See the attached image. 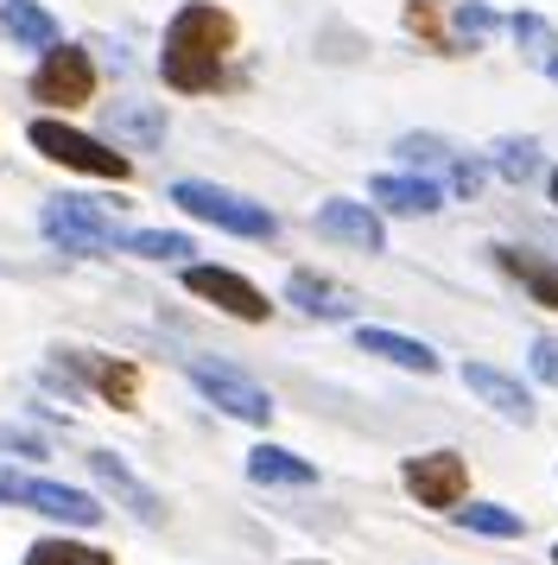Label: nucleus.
<instances>
[{"mask_svg":"<svg viewBox=\"0 0 558 565\" xmlns=\"http://www.w3.org/2000/svg\"><path fill=\"white\" fill-rule=\"evenodd\" d=\"M235 13L216 0H184L165 20V45H159V83L172 96H216L228 89V52H235Z\"/></svg>","mask_w":558,"mask_h":565,"instance_id":"f257e3e1","label":"nucleus"},{"mask_svg":"<svg viewBox=\"0 0 558 565\" xmlns=\"http://www.w3.org/2000/svg\"><path fill=\"white\" fill-rule=\"evenodd\" d=\"M25 147H32L39 159H51V166H71V172H83V179H108V184L133 179V159H127L121 147H108V140L71 128V121H57V115H39V121L25 128Z\"/></svg>","mask_w":558,"mask_h":565,"instance_id":"f03ea898","label":"nucleus"},{"mask_svg":"<svg viewBox=\"0 0 558 565\" xmlns=\"http://www.w3.org/2000/svg\"><path fill=\"white\" fill-rule=\"evenodd\" d=\"M184 216H197L210 230H228V235H248V242H273L279 235V216L267 204H254L242 191H228V184H210V179H172L165 191Z\"/></svg>","mask_w":558,"mask_h":565,"instance_id":"7ed1b4c3","label":"nucleus"},{"mask_svg":"<svg viewBox=\"0 0 558 565\" xmlns=\"http://www.w3.org/2000/svg\"><path fill=\"white\" fill-rule=\"evenodd\" d=\"M394 159H400L406 172H426V179H438L451 198H482L489 191V159H476V153H463L457 140H444V134H400L394 140Z\"/></svg>","mask_w":558,"mask_h":565,"instance_id":"20e7f679","label":"nucleus"},{"mask_svg":"<svg viewBox=\"0 0 558 565\" xmlns=\"http://www.w3.org/2000/svg\"><path fill=\"white\" fill-rule=\"evenodd\" d=\"M45 242H57L64 255H127V230L89 198H51L39 210Z\"/></svg>","mask_w":558,"mask_h":565,"instance_id":"39448f33","label":"nucleus"},{"mask_svg":"<svg viewBox=\"0 0 558 565\" xmlns=\"http://www.w3.org/2000/svg\"><path fill=\"white\" fill-rule=\"evenodd\" d=\"M0 502L13 509H32L45 521H64V527H96L101 521V502L89 489H71V483H51V477H25L13 463H0Z\"/></svg>","mask_w":558,"mask_h":565,"instance_id":"423d86ee","label":"nucleus"},{"mask_svg":"<svg viewBox=\"0 0 558 565\" xmlns=\"http://www.w3.org/2000/svg\"><path fill=\"white\" fill-rule=\"evenodd\" d=\"M184 375H191V387H197L216 413L242 419V426H273V394L260 382H248L242 369H228V362H216V356H191Z\"/></svg>","mask_w":558,"mask_h":565,"instance_id":"0eeeda50","label":"nucleus"},{"mask_svg":"<svg viewBox=\"0 0 558 565\" xmlns=\"http://www.w3.org/2000/svg\"><path fill=\"white\" fill-rule=\"evenodd\" d=\"M32 103L39 108H83L89 96H96V57L83 52V45H71V39H57L51 52H39V71H32Z\"/></svg>","mask_w":558,"mask_h":565,"instance_id":"6e6552de","label":"nucleus"},{"mask_svg":"<svg viewBox=\"0 0 558 565\" xmlns=\"http://www.w3.org/2000/svg\"><path fill=\"white\" fill-rule=\"evenodd\" d=\"M184 292H191V299H203V306H216L223 318H242V324H267V318H273V299H267L248 274H235V267L184 260Z\"/></svg>","mask_w":558,"mask_h":565,"instance_id":"1a4fd4ad","label":"nucleus"},{"mask_svg":"<svg viewBox=\"0 0 558 565\" xmlns=\"http://www.w3.org/2000/svg\"><path fill=\"white\" fill-rule=\"evenodd\" d=\"M400 483L419 509H457L470 495V463L457 458V451H412L400 463Z\"/></svg>","mask_w":558,"mask_h":565,"instance_id":"9d476101","label":"nucleus"},{"mask_svg":"<svg viewBox=\"0 0 558 565\" xmlns=\"http://www.w3.org/2000/svg\"><path fill=\"white\" fill-rule=\"evenodd\" d=\"M311 223H318L324 242H343V248H355V255H380V248H387L380 204H362V198H324Z\"/></svg>","mask_w":558,"mask_h":565,"instance_id":"9b49d317","label":"nucleus"},{"mask_svg":"<svg viewBox=\"0 0 558 565\" xmlns=\"http://www.w3.org/2000/svg\"><path fill=\"white\" fill-rule=\"evenodd\" d=\"M57 369H71L83 387H96L108 407L133 413L140 407V369L121 356H96V350H57Z\"/></svg>","mask_w":558,"mask_h":565,"instance_id":"f8f14e48","label":"nucleus"},{"mask_svg":"<svg viewBox=\"0 0 558 565\" xmlns=\"http://www.w3.org/2000/svg\"><path fill=\"white\" fill-rule=\"evenodd\" d=\"M489 260H495V274H507V280L527 292L533 306L558 311V260H552V255L521 248V242H495V248H489Z\"/></svg>","mask_w":558,"mask_h":565,"instance_id":"ddd939ff","label":"nucleus"},{"mask_svg":"<svg viewBox=\"0 0 558 565\" xmlns=\"http://www.w3.org/2000/svg\"><path fill=\"white\" fill-rule=\"evenodd\" d=\"M463 387H470V394H476L489 413H502L507 426H533V419H539L533 394L514 382L507 369H489V362H463Z\"/></svg>","mask_w":558,"mask_h":565,"instance_id":"4468645a","label":"nucleus"},{"mask_svg":"<svg viewBox=\"0 0 558 565\" xmlns=\"http://www.w3.org/2000/svg\"><path fill=\"white\" fill-rule=\"evenodd\" d=\"M368 198H375L387 216H431V210H444V184L426 179V172H375L368 179Z\"/></svg>","mask_w":558,"mask_h":565,"instance_id":"2eb2a0df","label":"nucleus"},{"mask_svg":"<svg viewBox=\"0 0 558 565\" xmlns=\"http://www.w3.org/2000/svg\"><path fill=\"white\" fill-rule=\"evenodd\" d=\"M83 458H89V477H96L101 489H115V495L127 502V514H133V521H147V527H159V521H165V502H159V495H152V489L140 483L121 458H115V451H83Z\"/></svg>","mask_w":558,"mask_h":565,"instance_id":"dca6fc26","label":"nucleus"},{"mask_svg":"<svg viewBox=\"0 0 558 565\" xmlns=\"http://www.w3.org/2000/svg\"><path fill=\"white\" fill-rule=\"evenodd\" d=\"M286 299H292V311H304V318H324V324H343V318H355V292L350 286L324 280V274H286Z\"/></svg>","mask_w":558,"mask_h":565,"instance_id":"f3484780","label":"nucleus"},{"mask_svg":"<svg viewBox=\"0 0 558 565\" xmlns=\"http://www.w3.org/2000/svg\"><path fill=\"white\" fill-rule=\"evenodd\" d=\"M355 350H368V356H380V362H400L412 375H438V369H444V356H438L431 343H419V337H406V331H380V324H362V331H355Z\"/></svg>","mask_w":558,"mask_h":565,"instance_id":"a211bd4d","label":"nucleus"},{"mask_svg":"<svg viewBox=\"0 0 558 565\" xmlns=\"http://www.w3.org/2000/svg\"><path fill=\"white\" fill-rule=\"evenodd\" d=\"M0 39L20 45V52H51L64 32L51 20V7H39V0H0Z\"/></svg>","mask_w":558,"mask_h":565,"instance_id":"6ab92c4d","label":"nucleus"},{"mask_svg":"<svg viewBox=\"0 0 558 565\" xmlns=\"http://www.w3.org/2000/svg\"><path fill=\"white\" fill-rule=\"evenodd\" d=\"M248 483H260V489H311L318 483V463H304L299 451H286V445H254L248 451Z\"/></svg>","mask_w":558,"mask_h":565,"instance_id":"aec40b11","label":"nucleus"},{"mask_svg":"<svg viewBox=\"0 0 558 565\" xmlns=\"http://www.w3.org/2000/svg\"><path fill=\"white\" fill-rule=\"evenodd\" d=\"M108 140H115V147H140V153L165 147V108H152V103H108Z\"/></svg>","mask_w":558,"mask_h":565,"instance_id":"412c9836","label":"nucleus"},{"mask_svg":"<svg viewBox=\"0 0 558 565\" xmlns=\"http://www.w3.org/2000/svg\"><path fill=\"white\" fill-rule=\"evenodd\" d=\"M489 166H495V179H507V184H533L546 172V153H539V140H527V134H502V140L489 147Z\"/></svg>","mask_w":558,"mask_h":565,"instance_id":"4be33fe9","label":"nucleus"},{"mask_svg":"<svg viewBox=\"0 0 558 565\" xmlns=\"http://www.w3.org/2000/svg\"><path fill=\"white\" fill-rule=\"evenodd\" d=\"M451 514H457V527L489 534V540H521V534H527V521H521L514 509H502V502H470V495H463Z\"/></svg>","mask_w":558,"mask_h":565,"instance_id":"5701e85b","label":"nucleus"},{"mask_svg":"<svg viewBox=\"0 0 558 565\" xmlns=\"http://www.w3.org/2000/svg\"><path fill=\"white\" fill-rule=\"evenodd\" d=\"M451 32H457V45H463V52H476V45H489L495 32H507V20L489 7V0H457V7H451Z\"/></svg>","mask_w":558,"mask_h":565,"instance_id":"b1692460","label":"nucleus"},{"mask_svg":"<svg viewBox=\"0 0 558 565\" xmlns=\"http://www.w3.org/2000/svg\"><path fill=\"white\" fill-rule=\"evenodd\" d=\"M25 565H115V553H101V546H89V540H32L25 546Z\"/></svg>","mask_w":558,"mask_h":565,"instance_id":"393cba45","label":"nucleus"},{"mask_svg":"<svg viewBox=\"0 0 558 565\" xmlns=\"http://www.w3.org/2000/svg\"><path fill=\"white\" fill-rule=\"evenodd\" d=\"M507 39H514V45H521V52H527L533 64H546V57L558 52V26L546 20V13H533V7L507 13Z\"/></svg>","mask_w":558,"mask_h":565,"instance_id":"a878e982","label":"nucleus"},{"mask_svg":"<svg viewBox=\"0 0 558 565\" xmlns=\"http://www.w3.org/2000/svg\"><path fill=\"white\" fill-rule=\"evenodd\" d=\"M127 255L140 260H172V267H184V260L197 255V242L178 230H127Z\"/></svg>","mask_w":558,"mask_h":565,"instance_id":"bb28decb","label":"nucleus"},{"mask_svg":"<svg viewBox=\"0 0 558 565\" xmlns=\"http://www.w3.org/2000/svg\"><path fill=\"white\" fill-rule=\"evenodd\" d=\"M406 32L419 39V52H457V45H444V0H412L406 7Z\"/></svg>","mask_w":558,"mask_h":565,"instance_id":"cd10ccee","label":"nucleus"},{"mask_svg":"<svg viewBox=\"0 0 558 565\" xmlns=\"http://www.w3.org/2000/svg\"><path fill=\"white\" fill-rule=\"evenodd\" d=\"M527 369L546 387H558V337H533V343H527Z\"/></svg>","mask_w":558,"mask_h":565,"instance_id":"c85d7f7f","label":"nucleus"},{"mask_svg":"<svg viewBox=\"0 0 558 565\" xmlns=\"http://www.w3.org/2000/svg\"><path fill=\"white\" fill-rule=\"evenodd\" d=\"M0 451H13V458H51V451H45V438L20 433V426H0Z\"/></svg>","mask_w":558,"mask_h":565,"instance_id":"c756f323","label":"nucleus"},{"mask_svg":"<svg viewBox=\"0 0 558 565\" xmlns=\"http://www.w3.org/2000/svg\"><path fill=\"white\" fill-rule=\"evenodd\" d=\"M539 71H546V77H552V83H558V52H552V57H546V64H539Z\"/></svg>","mask_w":558,"mask_h":565,"instance_id":"7c9ffc66","label":"nucleus"},{"mask_svg":"<svg viewBox=\"0 0 558 565\" xmlns=\"http://www.w3.org/2000/svg\"><path fill=\"white\" fill-rule=\"evenodd\" d=\"M546 198H552V204H558V166H552V179H546Z\"/></svg>","mask_w":558,"mask_h":565,"instance_id":"2f4dec72","label":"nucleus"},{"mask_svg":"<svg viewBox=\"0 0 558 565\" xmlns=\"http://www.w3.org/2000/svg\"><path fill=\"white\" fill-rule=\"evenodd\" d=\"M299 565H318V559H299Z\"/></svg>","mask_w":558,"mask_h":565,"instance_id":"473e14b6","label":"nucleus"},{"mask_svg":"<svg viewBox=\"0 0 558 565\" xmlns=\"http://www.w3.org/2000/svg\"><path fill=\"white\" fill-rule=\"evenodd\" d=\"M552 565H558V546H552Z\"/></svg>","mask_w":558,"mask_h":565,"instance_id":"72a5a7b5","label":"nucleus"}]
</instances>
